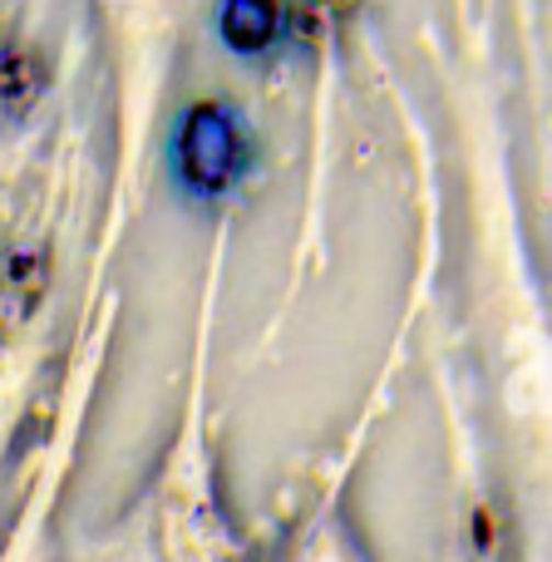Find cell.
Wrapping results in <instances>:
<instances>
[{
    "label": "cell",
    "instance_id": "1",
    "mask_svg": "<svg viewBox=\"0 0 552 562\" xmlns=\"http://www.w3.org/2000/svg\"><path fill=\"white\" fill-rule=\"evenodd\" d=\"M173 173L193 193H227L247 173V138L227 104H193L173 138Z\"/></svg>",
    "mask_w": 552,
    "mask_h": 562
},
{
    "label": "cell",
    "instance_id": "2",
    "mask_svg": "<svg viewBox=\"0 0 552 562\" xmlns=\"http://www.w3.org/2000/svg\"><path fill=\"white\" fill-rule=\"evenodd\" d=\"M223 40L243 55H262L281 40V5L277 0H223L217 10Z\"/></svg>",
    "mask_w": 552,
    "mask_h": 562
},
{
    "label": "cell",
    "instance_id": "3",
    "mask_svg": "<svg viewBox=\"0 0 552 562\" xmlns=\"http://www.w3.org/2000/svg\"><path fill=\"white\" fill-rule=\"evenodd\" d=\"M40 89V69L25 55H0V104L25 109Z\"/></svg>",
    "mask_w": 552,
    "mask_h": 562
}]
</instances>
